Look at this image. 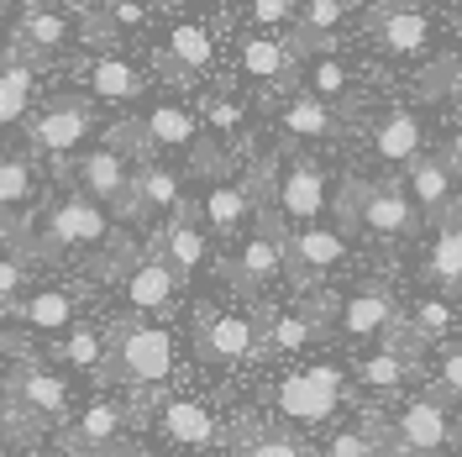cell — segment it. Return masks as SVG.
Returning <instances> with one entry per match:
<instances>
[{
	"mask_svg": "<svg viewBox=\"0 0 462 457\" xmlns=\"http://www.w3.org/2000/svg\"><path fill=\"white\" fill-rule=\"evenodd\" d=\"M74 421V378L48 358H16L0 389V426L16 442H32L42 426L63 431Z\"/></svg>",
	"mask_w": 462,
	"mask_h": 457,
	"instance_id": "obj_1",
	"label": "cell"
},
{
	"mask_svg": "<svg viewBox=\"0 0 462 457\" xmlns=\"http://www.w3.org/2000/svg\"><path fill=\"white\" fill-rule=\"evenodd\" d=\"M331 210H337V227L346 237L357 231V237H374V242H389V247L410 242L426 227L410 190H404V179H342Z\"/></svg>",
	"mask_w": 462,
	"mask_h": 457,
	"instance_id": "obj_2",
	"label": "cell"
},
{
	"mask_svg": "<svg viewBox=\"0 0 462 457\" xmlns=\"http://www.w3.org/2000/svg\"><path fill=\"white\" fill-rule=\"evenodd\" d=\"M179 368V337L163 321H132L116 315L111 321V378L126 395H152L163 389Z\"/></svg>",
	"mask_w": 462,
	"mask_h": 457,
	"instance_id": "obj_3",
	"label": "cell"
},
{
	"mask_svg": "<svg viewBox=\"0 0 462 457\" xmlns=\"http://www.w3.org/2000/svg\"><path fill=\"white\" fill-rule=\"evenodd\" d=\"M111 237H116V221L106 216V205L85 201V195H69V201H58L32 227V253H37V263H48V257H79V263H89Z\"/></svg>",
	"mask_w": 462,
	"mask_h": 457,
	"instance_id": "obj_4",
	"label": "cell"
},
{
	"mask_svg": "<svg viewBox=\"0 0 462 457\" xmlns=\"http://www.w3.org/2000/svg\"><path fill=\"white\" fill-rule=\"evenodd\" d=\"M383 436H389V447L404 452V457H447L457 447L462 431L452 426L447 400H436L431 389H415V395L394 400V410L383 415Z\"/></svg>",
	"mask_w": 462,
	"mask_h": 457,
	"instance_id": "obj_5",
	"label": "cell"
},
{
	"mask_svg": "<svg viewBox=\"0 0 462 457\" xmlns=\"http://www.w3.org/2000/svg\"><path fill=\"white\" fill-rule=\"evenodd\" d=\"M420 358H426V347L415 342L410 331H404V321L374 347V352H363L346 378H352V389L363 395V400H378V405H394L410 395V378L420 373Z\"/></svg>",
	"mask_w": 462,
	"mask_h": 457,
	"instance_id": "obj_6",
	"label": "cell"
},
{
	"mask_svg": "<svg viewBox=\"0 0 462 457\" xmlns=\"http://www.w3.org/2000/svg\"><path fill=\"white\" fill-rule=\"evenodd\" d=\"M195 347L216 368H242L263 358V321L258 311H221V305H195Z\"/></svg>",
	"mask_w": 462,
	"mask_h": 457,
	"instance_id": "obj_7",
	"label": "cell"
},
{
	"mask_svg": "<svg viewBox=\"0 0 462 457\" xmlns=\"http://www.w3.org/2000/svg\"><path fill=\"white\" fill-rule=\"evenodd\" d=\"M79 311H85L79 284H32L22 300H11L0 311V321H11L16 337H27V342H53V337L79 326Z\"/></svg>",
	"mask_w": 462,
	"mask_h": 457,
	"instance_id": "obj_8",
	"label": "cell"
},
{
	"mask_svg": "<svg viewBox=\"0 0 462 457\" xmlns=\"http://www.w3.org/2000/svg\"><path fill=\"white\" fill-rule=\"evenodd\" d=\"M89 132H95V100L53 95V100H42V106L27 116V153L32 158H53V163H63Z\"/></svg>",
	"mask_w": 462,
	"mask_h": 457,
	"instance_id": "obj_9",
	"label": "cell"
},
{
	"mask_svg": "<svg viewBox=\"0 0 462 457\" xmlns=\"http://www.w3.org/2000/svg\"><path fill=\"white\" fill-rule=\"evenodd\" d=\"M331 201H337V195H331V179H326V169H320L316 158H279L273 205H263V210H273V216L294 231V227H316Z\"/></svg>",
	"mask_w": 462,
	"mask_h": 457,
	"instance_id": "obj_10",
	"label": "cell"
},
{
	"mask_svg": "<svg viewBox=\"0 0 462 457\" xmlns=\"http://www.w3.org/2000/svg\"><path fill=\"white\" fill-rule=\"evenodd\" d=\"M352 253V242H346L342 227H294L284 237V279L300 294H310V289H326V279L337 274Z\"/></svg>",
	"mask_w": 462,
	"mask_h": 457,
	"instance_id": "obj_11",
	"label": "cell"
},
{
	"mask_svg": "<svg viewBox=\"0 0 462 457\" xmlns=\"http://www.w3.org/2000/svg\"><path fill=\"white\" fill-rule=\"evenodd\" d=\"M331 321L342 326V337H352V342H383L404 321V305L394 300V289L383 279H368V284L337 294V315Z\"/></svg>",
	"mask_w": 462,
	"mask_h": 457,
	"instance_id": "obj_12",
	"label": "cell"
},
{
	"mask_svg": "<svg viewBox=\"0 0 462 457\" xmlns=\"http://www.w3.org/2000/svg\"><path fill=\"white\" fill-rule=\"evenodd\" d=\"M58 179H69L74 184V195H85V201L95 205H126V190H132V158H121L116 147H89V153H79L74 163L63 158V163H53Z\"/></svg>",
	"mask_w": 462,
	"mask_h": 457,
	"instance_id": "obj_13",
	"label": "cell"
},
{
	"mask_svg": "<svg viewBox=\"0 0 462 457\" xmlns=\"http://www.w3.org/2000/svg\"><path fill=\"white\" fill-rule=\"evenodd\" d=\"M147 253H158L163 263H169L173 279H179V289L189 284L205 263H210V231L200 227V205L184 201V210H173V216H169V227L152 231Z\"/></svg>",
	"mask_w": 462,
	"mask_h": 457,
	"instance_id": "obj_14",
	"label": "cell"
},
{
	"mask_svg": "<svg viewBox=\"0 0 462 457\" xmlns=\"http://www.w3.org/2000/svg\"><path fill=\"white\" fill-rule=\"evenodd\" d=\"M132 426H137L132 395H95L79 405V415L69 426L53 431V442L58 447H121Z\"/></svg>",
	"mask_w": 462,
	"mask_h": 457,
	"instance_id": "obj_15",
	"label": "cell"
},
{
	"mask_svg": "<svg viewBox=\"0 0 462 457\" xmlns=\"http://www.w3.org/2000/svg\"><path fill=\"white\" fill-rule=\"evenodd\" d=\"M221 279L242 294H263L284 279V237L268 227H253L242 237V247L231 257H221Z\"/></svg>",
	"mask_w": 462,
	"mask_h": 457,
	"instance_id": "obj_16",
	"label": "cell"
},
{
	"mask_svg": "<svg viewBox=\"0 0 462 457\" xmlns=\"http://www.w3.org/2000/svg\"><path fill=\"white\" fill-rule=\"evenodd\" d=\"M457 173L462 169L447 153H420L404 169V190H410V201L420 210V221H431V227L457 221Z\"/></svg>",
	"mask_w": 462,
	"mask_h": 457,
	"instance_id": "obj_17",
	"label": "cell"
},
{
	"mask_svg": "<svg viewBox=\"0 0 462 457\" xmlns=\"http://www.w3.org/2000/svg\"><path fill=\"white\" fill-rule=\"evenodd\" d=\"M158 436L169 442V447H184V452H210V447H221V421H216V410L195 395H163L158 410L147 415Z\"/></svg>",
	"mask_w": 462,
	"mask_h": 457,
	"instance_id": "obj_18",
	"label": "cell"
},
{
	"mask_svg": "<svg viewBox=\"0 0 462 457\" xmlns=\"http://www.w3.org/2000/svg\"><path fill=\"white\" fill-rule=\"evenodd\" d=\"M37 358H48L63 373H85V378L106 384L111 378V321H79L74 331L37 347Z\"/></svg>",
	"mask_w": 462,
	"mask_h": 457,
	"instance_id": "obj_19",
	"label": "cell"
},
{
	"mask_svg": "<svg viewBox=\"0 0 462 457\" xmlns=\"http://www.w3.org/2000/svg\"><path fill=\"white\" fill-rule=\"evenodd\" d=\"M173 300H179V279H173V268L163 263L158 253H147L132 263V274L121 279V305L132 315V321H163L173 311Z\"/></svg>",
	"mask_w": 462,
	"mask_h": 457,
	"instance_id": "obj_20",
	"label": "cell"
},
{
	"mask_svg": "<svg viewBox=\"0 0 462 457\" xmlns=\"http://www.w3.org/2000/svg\"><path fill=\"white\" fill-rule=\"evenodd\" d=\"M368 32L389 58H420L431 48V16L415 0H383L368 11Z\"/></svg>",
	"mask_w": 462,
	"mask_h": 457,
	"instance_id": "obj_21",
	"label": "cell"
},
{
	"mask_svg": "<svg viewBox=\"0 0 462 457\" xmlns=\"http://www.w3.org/2000/svg\"><path fill=\"white\" fill-rule=\"evenodd\" d=\"M210 63H216V42H210V32L200 22H173L169 42L152 53V69L173 85H195Z\"/></svg>",
	"mask_w": 462,
	"mask_h": 457,
	"instance_id": "obj_22",
	"label": "cell"
},
{
	"mask_svg": "<svg viewBox=\"0 0 462 457\" xmlns=\"http://www.w3.org/2000/svg\"><path fill=\"white\" fill-rule=\"evenodd\" d=\"M300 48L279 37V32H253V37H242L236 42V69L247 74V79H258V85L279 89V85H294V74H300Z\"/></svg>",
	"mask_w": 462,
	"mask_h": 457,
	"instance_id": "obj_23",
	"label": "cell"
},
{
	"mask_svg": "<svg viewBox=\"0 0 462 457\" xmlns=\"http://www.w3.org/2000/svg\"><path fill=\"white\" fill-rule=\"evenodd\" d=\"M184 179L163 163H137L132 169V190H126V205L116 210V216H126V221H147V216H173V210H184Z\"/></svg>",
	"mask_w": 462,
	"mask_h": 457,
	"instance_id": "obj_24",
	"label": "cell"
},
{
	"mask_svg": "<svg viewBox=\"0 0 462 457\" xmlns=\"http://www.w3.org/2000/svg\"><path fill=\"white\" fill-rule=\"evenodd\" d=\"M195 205H200V227L210 237H242L258 221V195L247 190V179H216Z\"/></svg>",
	"mask_w": 462,
	"mask_h": 457,
	"instance_id": "obj_25",
	"label": "cell"
},
{
	"mask_svg": "<svg viewBox=\"0 0 462 457\" xmlns=\"http://www.w3.org/2000/svg\"><path fill=\"white\" fill-rule=\"evenodd\" d=\"M258 321H263V352H268V358H294V352L316 347L320 331H326V321H320L305 300H300V305H289V311L263 305Z\"/></svg>",
	"mask_w": 462,
	"mask_h": 457,
	"instance_id": "obj_26",
	"label": "cell"
},
{
	"mask_svg": "<svg viewBox=\"0 0 462 457\" xmlns=\"http://www.w3.org/2000/svg\"><path fill=\"white\" fill-rule=\"evenodd\" d=\"M279 132H284L289 143H310V147H326V143H337L346 126H342V116L331 111L326 100H316L310 89H294L284 106H279Z\"/></svg>",
	"mask_w": 462,
	"mask_h": 457,
	"instance_id": "obj_27",
	"label": "cell"
},
{
	"mask_svg": "<svg viewBox=\"0 0 462 457\" xmlns=\"http://www.w3.org/2000/svg\"><path fill=\"white\" fill-rule=\"evenodd\" d=\"M69 37H74V27H69L58 11H42V5H32L27 16H22V27L11 32V53L27 58L32 69H37V63H53V58L69 48Z\"/></svg>",
	"mask_w": 462,
	"mask_h": 457,
	"instance_id": "obj_28",
	"label": "cell"
},
{
	"mask_svg": "<svg viewBox=\"0 0 462 457\" xmlns=\"http://www.w3.org/2000/svg\"><path fill=\"white\" fill-rule=\"evenodd\" d=\"M368 143L383 163H415L420 153H426V126H420V116L410 111V106H394V111H383L374 121V132H368Z\"/></svg>",
	"mask_w": 462,
	"mask_h": 457,
	"instance_id": "obj_29",
	"label": "cell"
},
{
	"mask_svg": "<svg viewBox=\"0 0 462 457\" xmlns=\"http://www.w3.org/2000/svg\"><path fill=\"white\" fill-rule=\"evenodd\" d=\"M137 126H143L147 153H179V147L195 153V143H200V121L179 100H158L147 116H137Z\"/></svg>",
	"mask_w": 462,
	"mask_h": 457,
	"instance_id": "obj_30",
	"label": "cell"
},
{
	"mask_svg": "<svg viewBox=\"0 0 462 457\" xmlns=\"http://www.w3.org/2000/svg\"><path fill=\"white\" fill-rule=\"evenodd\" d=\"M231 452L236 457H316V442H305L300 431H289V426H263L253 415H236Z\"/></svg>",
	"mask_w": 462,
	"mask_h": 457,
	"instance_id": "obj_31",
	"label": "cell"
},
{
	"mask_svg": "<svg viewBox=\"0 0 462 457\" xmlns=\"http://www.w3.org/2000/svg\"><path fill=\"white\" fill-rule=\"evenodd\" d=\"M79 79H85V89L95 100H111V106L143 100V89H147V74L132 69L121 53H100V58H89V63H79Z\"/></svg>",
	"mask_w": 462,
	"mask_h": 457,
	"instance_id": "obj_32",
	"label": "cell"
},
{
	"mask_svg": "<svg viewBox=\"0 0 462 457\" xmlns=\"http://www.w3.org/2000/svg\"><path fill=\"white\" fill-rule=\"evenodd\" d=\"M404 331H410L420 347L452 342V331H457V305H452V294H441V289L415 294V300L404 305Z\"/></svg>",
	"mask_w": 462,
	"mask_h": 457,
	"instance_id": "obj_33",
	"label": "cell"
},
{
	"mask_svg": "<svg viewBox=\"0 0 462 457\" xmlns=\"http://www.w3.org/2000/svg\"><path fill=\"white\" fill-rule=\"evenodd\" d=\"M273 410H279L284 421H294V426H326V421L337 415V405L305 378V368L279 378V389H273Z\"/></svg>",
	"mask_w": 462,
	"mask_h": 457,
	"instance_id": "obj_34",
	"label": "cell"
},
{
	"mask_svg": "<svg viewBox=\"0 0 462 457\" xmlns=\"http://www.w3.org/2000/svg\"><path fill=\"white\" fill-rule=\"evenodd\" d=\"M383 415L368 410V415H357V421H346V426H331L326 431V442L316 447V457H378L383 452Z\"/></svg>",
	"mask_w": 462,
	"mask_h": 457,
	"instance_id": "obj_35",
	"label": "cell"
},
{
	"mask_svg": "<svg viewBox=\"0 0 462 457\" xmlns=\"http://www.w3.org/2000/svg\"><path fill=\"white\" fill-rule=\"evenodd\" d=\"M32 95H37V69H32L27 58L5 53L0 58V132L16 126V121H27Z\"/></svg>",
	"mask_w": 462,
	"mask_h": 457,
	"instance_id": "obj_36",
	"label": "cell"
},
{
	"mask_svg": "<svg viewBox=\"0 0 462 457\" xmlns=\"http://www.w3.org/2000/svg\"><path fill=\"white\" fill-rule=\"evenodd\" d=\"M426 279L441 294L462 289V221H447V227L436 231L431 253H426Z\"/></svg>",
	"mask_w": 462,
	"mask_h": 457,
	"instance_id": "obj_37",
	"label": "cell"
},
{
	"mask_svg": "<svg viewBox=\"0 0 462 457\" xmlns=\"http://www.w3.org/2000/svg\"><path fill=\"white\" fill-rule=\"evenodd\" d=\"M32 201H37V158L27 147L22 153H0V205L22 216Z\"/></svg>",
	"mask_w": 462,
	"mask_h": 457,
	"instance_id": "obj_38",
	"label": "cell"
},
{
	"mask_svg": "<svg viewBox=\"0 0 462 457\" xmlns=\"http://www.w3.org/2000/svg\"><path fill=\"white\" fill-rule=\"evenodd\" d=\"M305 89H310L316 100H326L337 116L357 106V85H352V69H346L342 58H316V63H310V85Z\"/></svg>",
	"mask_w": 462,
	"mask_h": 457,
	"instance_id": "obj_39",
	"label": "cell"
},
{
	"mask_svg": "<svg viewBox=\"0 0 462 457\" xmlns=\"http://www.w3.org/2000/svg\"><path fill=\"white\" fill-rule=\"evenodd\" d=\"M431 395L436 400H462V342H441L431 363Z\"/></svg>",
	"mask_w": 462,
	"mask_h": 457,
	"instance_id": "obj_40",
	"label": "cell"
},
{
	"mask_svg": "<svg viewBox=\"0 0 462 457\" xmlns=\"http://www.w3.org/2000/svg\"><path fill=\"white\" fill-rule=\"evenodd\" d=\"M457 85H462V63L447 53V58H436L431 69L415 79V95H420V100H452V95H457Z\"/></svg>",
	"mask_w": 462,
	"mask_h": 457,
	"instance_id": "obj_41",
	"label": "cell"
},
{
	"mask_svg": "<svg viewBox=\"0 0 462 457\" xmlns=\"http://www.w3.org/2000/svg\"><path fill=\"white\" fill-rule=\"evenodd\" d=\"M27 289H32V263H22L16 253H0V311L11 300H22Z\"/></svg>",
	"mask_w": 462,
	"mask_h": 457,
	"instance_id": "obj_42",
	"label": "cell"
},
{
	"mask_svg": "<svg viewBox=\"0 0 462 457\" xmlns=\"http://www.w3.org/2000/svg\"><path fill=\"white\" fill-rule=\"evenodd\" d=\"M300 16V5L294 0H247V22L263 32H273V27H289Z\"/></svg>",
	"mask_w": 462,
	"mask_h": 457,
	"instance_id": "obj_43",
	"label": "cell"
},
{
	"mask_svg": "<svg viewBox=\"0 0 462 457\" xmlns=\"http://www.w3.org/2000/svg\"><path fill=\"white\" fill-rule=\"evenodd\" d=\"M106 16H111L116 27H143V22H147V11L137 5V0H111V5H106Z\"/></svg>",
	"mask_w": 462,
	"mask_h": 457,
	"instance_id": "obj_44",
	"label": "cell"
},
{
	"mask_svg": "<svg viewBox=\"0 0 462 457\" xmlns=\"http://www.w3.org/2000/svg\"><path fill=\"white\" fill-rule=\"evenodd\" d=\"M58 457H143L132 442H121V447H58Z\"/></svg>",
	"mask_w": 462,
	"mask_h": 457,
	"instance_id": "obj_45",
	"label": "cell"
},
{
	"mask_svg": "<svg viewBox=\"0 0 462 457\" xmlns=\"http://www.w3.org/2000/svg\"><path fill=\"white\" fill-rule=\"evenodd\" d=\"M441 153H447V158H452V163L462 169V121L452 126V137H447V147H441Z\"/></svg>",
	"mask_w": 462,
	"mask_h": 457,
	"instance_id": "obj_46",
	"label": "cell"
},
{
	"mask_svg": "<svg viewBox=\"0 0 462 457\" xmlns=\"http://www.w3.org/2000/svg\"><path fill=\"white\" fill-rule=\"evenodd\" d=\"M11 53V27H5V11H0V58Z\"/></svg>",
	"mask_w": 462,
	"mask_h": 457,
	"instance_id": "obj_47",
	"label": "cell"
},
{
	"mask_svg": "<svg viewBox=\"0 0 462 457\" xmlns=\"http://www.w3.org/2000/svg\"><path fill=\"white\" fill-rule=\"evenodd\" d=\"M378 457H404V452H394V447H389V442H383V452H378Z\"/></svg>",
	"mask_w": 462,
	"mask_h": 457,
	"instance_id": "obj_48",
	"label": "cell"
},
{
	"mask_svg": "<svg viewBox=\"0 0 462 457\" xmlns=\"http://www.w3.org/2000/svg\"><path fill=\"white\" fill-rule=\"evenodd\" d=\"M457 100H462V85H457Z\"/></svg>",
	"mask_w": 462,
	"mask_h": 457,
	"instance_id": "obj_49",
	"label": "cell"
},
{
	"mask_svg": "<svg viewBox=\"0 0 462 457\" xmlns=\"http://www.w3.org/2000/svg\"><path fill=\"white\" fill-rule=\"evenodd\" d=\"M346 5H352V0H346Z\"/></svg>",
	"mask_w": 462,
	"mask_h": 457,
	"instance_id": "obj_50",
	"label": "cell"
}]
</instances>
